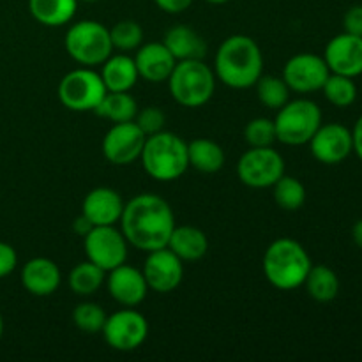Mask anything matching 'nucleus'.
<instances>
[{
  "label": "nucleus",
  "instance_id": "nucleus-13",
  "mask_svg": "<svg viewBox=\"0 0 362 362\" xmlns=\"http://www.w3.org/2000/svg\"><path fill=\"white\" fill-rule=\"evenodd\" d=\"M147 136L134 120L113 124L103 138V156L117 166H126L138 161Z\"/></svg>",
  "mask_w": 362,
  "mask_h": 362
},
{
  "label": "nucleus",
  "instance_id": "nucleus-26",
  "mask_svg": "<svg viewBox=\"0 0 362 362\" xmlns=\"http://www.w3.org/2000/svg\"><path fill=\"white\" fill-rule=\"evenodd\" d=\"M94 113L112 124L129 122L136 117L138 103L129 92H106Z\"/></svg>",
  "mask_w": 362,
  "mask_h": 362
},
{
  "label": "nucleus",
  "instance_id": "nucleus-44",
  "mask_svg": "<svg viewBox=\"0 0 362 362\" xmlns=\"http://www.w3.org/2000/svg\"><path fill=\"white\" fill-rule=\"evenodd\" d=\"M78 2H98V0H78Z\"/></svg>",
  "mask_w": 362,
  "mask_h": 362
},
{
  "label": "nucleus",
  "instance_id": "nucleus-9",
  "mask_svg": "<svg viewBox=\"0 0 362 362\" xmlns=\"http://www.w3.org/2000/svg\"><path fill=\"white\" fill-rule=\"evenodd\" d=\"M237 175L253 189L272 187L285 175V159L272 147H250L237 163Z\"/></svg>",
  "mask_w": 362,
  "mask_h": 362
},
{
  "label": "nucleus",
  "instance_id": "nucleus-38",
  "mask_svg": "<svg viewBox=\"0 0 362 362\" xmlns=\"http://www.w3.org/2000/svg\"><path fill=\"white\" fill-rule=\"evenodd\" d=\"M156 6L168 14H180L187 11L193 4V0H154Z\"/></svg>",
  "mask_w": 362,
  "mask_h": 362
},
{
  "label": "nucleus",
  "instance_id": "nucleus-5",
  "mask_svg": "<svg viewBox=\"0 0 362 362\" xmlns=\"http://www.w3.org/2000/svg\"><path fill=\"white\" fill-rule=\"evenodd\" d=\"M216 80L214 69L204 59H193L179 60L166 83L175 103L184 108H200L214 95Z\"/></svg>",
  "mask_w": 362,
  "mask_h": 362
},
{
  "label": "nucleus",
  "instance_id": "nucleus-24",
  "mask_svg": "<svg viewBox=\"0 0 362 362\" xmlns=\"http://www.w3.org/2000/svg\"><path fill=\"white\" fill-rule=\"evenodd\" d=\"M78 4V0H28V9L45 27H64L74 18Z\"/></svg>",
  "mask_w": 362,
  "mask_h": 362
},
{
  "label": "nucleus",
  "instance_id": "nucleus-29",
  "mask_svg": "<svg viewBox=\"0 0 362 362\" xmlns=\"http://www.w3.org/2000/svg\"><path fill=\"white\" fill-rule=\"evenodd\" d=\"M257 87L258 101L269 110H279L283 105L290 101V87L283 76H274V74H262L258 81L255 83Z\"/></svg>",
  "mask_w": 362,
  "mask_h": 362
},
{
  "label": "nucleus",
  "instance_id": "nucleus-27",
  "mask_svg": "<svg viewBox=\"0 0 362 362\" xmlns=\"http://www.w3.org/2000/svg\"><path fill=\"white\" fill-rule=\"evenodd\" d=\"M303 286L317 303H331L339 293V278L327 265H311Z\"/></svg>",
  "mask_w": 362,
  "mask_h": 362
},
{
  "label": "nucleus",
  "instance_id": "nucleus-4",
  "mask_svg": "<svg viewBox=\"0 0 362 362\" xmlns=\"http://www.w3.org/2000/svg\"><path fill=\"white\" fill-rule=\"evenodd\" d=\"M140 161L147 175L158 182H173L189 168L187 144L172 131H159L147 136Z\"/></svg>",
  "mask_w": 362,
  "mask_h": 362
},
{
  "label": "nucleus",
  "instance_id": "nucleus-23",
  "mask_svg": "<svg viewBox=\"0 0 362 362\" xmlns=\"http://www.w3.org/2000/svg\"><path fill=\"white\" fill-rule=\"evenodd\" d=\"M166 247L172 250L182 262H198L207 255L209 239L197 226L175 225Z\"/></svg>",
  "mask_w": 362,
  "mask_h": 362
},
{
  "label": "nucleus",
  "instance_id": "nucleus-1",
  "mask_svg": "<svg viewBox=\"0 0 362 362\" xmlns=\"http://www.w3.org/2000/svg\"><path fill=\"white\" fill-rule=\"evenodd\" d=\"M119 223L129 246L151 253L168 246L175 228V216L165 198L141 193L124 205Z\"/></svg>",
  "mask_w": 362,
  "mask_h": 362
},
{
  "label": "nucleus",
  "instance_id": "nucleus-3",
  "mask_svg": "<svg viewBox=\"0 0 362 362\" xmlns=\"http://www.w3.org/2000/svg\"><path fill=\"white\" fill-rule=\"evenodd\" d=\"M311 265V258L303 244L281 237L265 250L262 267L265 278L274 288L290 292L304 285Z\"/></svg>",
  "mask_w": 362,
  "mask_h": 362
},
{
  "label": "nucleus",
  "instance_id": "nucleus-37",
  "mask_svg": "<svg viewBox=\"0 0 362 362\" xmlns=\"http://www.w3.org/2000/svg\"><path fill=\"white\" fill-rule=\"evenodd\" d=\"M343 28L345 32L362 37V6H352L343 16Z\"/></svg>",
  "mask_w": 362,
  "mask_h": 362
},
{
  "label": "nucleus",
  "instance_id": "nucleus-22",
  "mask_svg": "<svg viewBox=\"0 0 362 362\" xmlns=\"http://www.w3.org/2000/svg\"><path fill=\"white\" fill-rule=\"evenodd\" d=\"M163 42L172 52L177 62L179 60L204 59L205 53H207V45H205L204 37L187 25H175V27L168 28L165 37H163Z\"/></svg>",
  "mask_w": 362,
  "mask_h": 362
},
{
  "label": "nucleus",
  "instance_id": "nucleus-25",
  "mask_svg": "<svg viewBox=\"0 0 362 362\" xmlns=\"http://www.w3.org/2000/svg\"><path fill=\"white\" fill-rule=\"evenodd\" d=\"M189 166L202 173H216L225 166V151L209 138H197L187 144Z\"/></svg>",
  "mask_w": 362,
  "mask_h": 362
},
{
  "label": "nucleus",
  "instance_id": "nucleus-2",
  "mask_svg": "<svg viewBox=\"0 0 362 362\" xmlns=\"http://www.w3.org/2000/svg\"><path fill=\"white\" fill-rule=\"evenodd\" d=\"M214 74L230 88L255 87L264 74V53L258 42L244 34L226 37L216 52Z\"/></svg>",
  "mask_w": 362,
  "mask_h": 362
},
{
  "label": "nucleus",
  "instance_id": "nucleus-19",
  "mask_svg": "<svg viewBox=\"0 0 362 362\" xmlns=\"http://www.w3.org/2000/svg\"><path fill=\"white\" fill-rule=\"evenodd\" d=\"M124 200L112 187H95L88 191L81 204V214L94 226L117 225L124 211Z\"/></svg>",
  "mask_w": 362,
  "mask_h": 362
},
{
  "label": "nucleus",
  "instance_id": "nucleus-7",
  "mask_svg": "<svg viewBox=\"0 0 362 362\" xmlns=\"http://www.w3.org/2000/svg\"><path fill=\"white\" fill-rule=\"evenodd\" d=\"M64 46L71 59L85 67L101 66L113 53L110 28L95 20H81L71 25Z\"/></svg>",
  "mask_w": 362,
  "mask_h": 362
},
{
  "label": "nucleus",
  "instance_id": "nucleus-34",
  "mask_svg": "<svg viewBox=\"0 0 362 362\" xmlns=\"http://www.w3.org/2000/svg\"><path fill=\"white\" fill-rule=\"evenodd\" d=\"M244 140L250 147H272L276 141L274 120L257 117L244 127Z\"/></svg>",
  "mask_w": 362,
  "mask_h": 362
},
{
  "label": "nucleus",
  "instance_id": "nucleus-30",
  "mask_svg": "<svg viewBox=\"0 0 362 362\" xmlns=\"http://www.w3.org/2000/svg\"><path fill=\"white\" fill-rule=\"evenodd\" d=\"M272 197H274L276 205L283 211H299L306 204V187L296 177L283 175L272 186Z\"/></svg>",
  "mask_w": 362,
  "mask_h": 362
},
{
  "label": "nucleus",
  "instance_id": "nucleus-31",
  "mask_svg": "<svg viewBox=\"0 0 362 362\" xmlns=\"http://www.w3.org/2000/svg\"><path fill=\"white\" fill-rule=\"evenodd\" d=\"M325 99L336 108H349L357 99V85L354 78L331 73L322 87Z\"/></svg>",
  "mask_w": 362,
  "mask_h": 362
},
{
  "label": "nucleus",
  "instance_id": "nucleus-20",
  "mask_svg": "<svg viewBox=\"0 0 362 362\" xmlns=\"http://www.w3.org/2000/svg\"><path fill=\"white\" fill-rule=\"evenodd\" d=\"M62 274L59 265L46 257L30 258L21 269V285L30 296L48 297L59 290Z\"/></svg>",
  "mask_w": 362,
  "mask_h": 362
},
{
  "label": "nucleus",
  "instance_id": "nucleus-43",
  "mask_svg": "<svg viewBox=\"0 0 362 362\" xmlns=\"http://www.w3.org/2000/svg\"><path fill=\"white\" fill-rule=\"evenodd\" d=\"M2 334H4V318L2 315H0V339H2Z\"/></svg>",
  "mask_w": 362,
  "mask_h": 362
},
{
  "label": "nucleus",
  "instance_id": "nucleus-15",
  "mask_svg": "<svg viewBox=\"0 0 362 362\" xmlns=\"http://www.w3.org/2000/svg\"><path fill=\"white\" fill-rule=\"evenodd\" d=\"M308 145L322 165H338L354 152L352 131L338 122L322 124Z\"/></svg>",
  "mask_w": 362,
  "mask_h": 362
},
{
  "label": "nucleus",
  "instance_id": "nucleus-39",
  "mask_svg": "<svg viewBox=\"0 0 362 362\" xmlns=\"http://www.w3.org/2000/svg\"><path fill=\"white\" fill-rule=\"evenodd\" d=\"M352 141H354V152L359 156V159L362 161V115L359 117V120L356 122L352 129Z\"/></svg>",
  "mask_w": 362,
  "mask_h": 362
},
{
  "label": "nucleus",
  "instance_id": "nucleus-42",
  "mask_svg": "<svg viewBox=\"0 0 362 362\" xmlns=\"http://www.w3.org/2000/svg\"><path fill=\"white\" fill-rule=\"evenodd\" d=\"M205 2L214 4V6H219V4H226V2H230V0H205Z\"/></svg>",
  "mask_w": 362,
  "mask_h": 362
},
{
  "label": "nucleus",
  "instance_id": "nucleus-41",
  "mask_svg": "<svg viewBox=\"0 0 362 362\" xmlns=\"http://www.w3.org/2000/svg\"><path fill=\"white\" fill-rule=\"evenodd\" d=\"M352 239L356 243V246H359L362 250V219L352 226Z\"/></svg>",
  "mask_w": 362,
  "mask_h": 362
},
{
  "label": "nucleus",
  "instance_id": "nucleus-28",
  "mask_svg": "<svg viewBox=\"0 0 362 362\" xmlns=\"http://www.w3.org/2000/svg\"><path fill=\"white\" fill-rule=\"evenodd\" d=\"M106 271L92 264L90 260L80 262L69 272V288L76 296L90 297L105 285Z\"/></svg>",
  "mask_w": 362,
  "mask_h": 362
},
{
  "label": "nucleus",
  "instance_id": "nucleus-33",
  "mask_svg": "<svg viewBox=\"0 0 362 362\" xmlns=\"http://www.w3.org/2000/svg\"><path fill=\"white\" fill-rule=\"evenodd\" d=\"M106 311L95 303H81L74 308L73 322L78 331L87 332V334H95L101 332L106 322Z\"/></svg>",
  "mask_w": 362,
  "mask_h": 362
},
{
  "label": "nucleus",
  "instance_id": "nucleus-10",
  "mask_svg": "<svg viewBox=\"0 0 362 362\" xmlns=\"http://www.w3.org/2000/svg\"><path fill=\"white\" fill-rule=\"evenodd\" d=\"M103 338L117 352H133L140 349L148 336V322L134 308H122L106 317Z\"/></svg>",
  "mask_w": 362,
  "mask_h": 362
},
{
  "label": "nucleus",
  "instance_id": "nucleus-35",
  "mask_svg": "<svg viewBox=\"0 0 362 362\" xmlns=\"http://www.w3.org/2000/svg\"><path fill=\"white\" fill-rule=\"evenodd\" d=\"M134 122L145 133V136H151V134L159 133V131L165 129L166 115L161 108L158 106H147V108L140 110L134 117Z\"/></svg>",
  "mask_w": 362,
  "mask_h": 362
},
{
  "label": "nucleus",
  "instance_id": "nucleus-40",
  "mask_svg": "<svg viewBox=\"0 0 362 362\" xmlns=\"http://www.w3.org/2000/svg\"><path fill=\"white\" fill-rule=\"evenodd\" d=\"M92 228H94V225H92V223L88 221V219L85 218L83 214L78 216V218L74 219V223H73V230H74V233H76V235L85 237V235H87L88 232H90Z\"/></svg>",
  "mask_w": 362,
  "mask_h": 362
},
{
  "label": "nucleus",
  "instance_id": "nucleus-32",
  "mask_svg": "<svg viewBox=\"0 0 362 362\" xmlns=\"http://www.w3.org/2000/svg\"><path fill=\"white\" fill-rule=\"evenodd\" d=\"M110 37H112L113 49H119L122 53L134 52L144 45V28L134 20L117 21L110 28Z\"/></svg>",
  "mask_w": 362,
  "mask_h": 362
},
{
  "label": "nucleus",
  "instance_id": "nucleus-8",
  "mask_svg": "<svg viewBox=\"0 0 362 362\" xmlns=\"http://www.w3.org/2000/svg\"><path fill=\"white\" fill-rule=\"evenodd\" d=\"M106 87L94 67H78L64 74L59 83V99L67 110L78 113L94 112L105 98Z\"/></svg>",
  "mask_w": 362,
  "mask_h": 362
},
{
  "label": "nucleus",
  "instance_id": "nucleus-11",
  "mask_svg": "<svg viewBox=\"0 0 362 362\" xmlns=\"http://www.w3.org/2000/svg\"><path fill=\"white\" fill-rule=\"evenodd\" d=\"M83 247L87 260L106 272L126 264L129 255V243L124 237L122 230H117L115 225L94 226L83 237Z\"/></svg>",
  "mask_w": 362,
  "mask_h": 362
},
{
  "label": "nucleus",
  "instance_id": "nucleus-36",
  "mask_svg": "<svg viewBox=\"0 0 362 362\" xmlns=\"http://www.w3.org/2000/svg\"><path fill=\"white\" fill-rule=\"evenodd\" d=\"M18 265V255L11 244L0 243V279L7 278L11 272H14Z\"/></svg>",
  "mask_w": 362,
  "mask_h": 362
},
{
  "label": "nucleus",
  "instance_id": "nucleus-18",
  "mask_svg": "<svg viewBox=\"0 0 362 362\" xmlns=\"http://www.w3.org/2000/svg\"><path fill=\"white\" fill-rule=\"evenodd\" d=\"M136 64L138 76L148 83H165L168 81L177 60L165 42H147L136 49L133 57Z\"/></svg>",
  "mask_w": 362,
  "mask_h": 362
},
{
  "label": "nucleus",
  "instance_id": "nucleus-12",
  "mask_svg": "<svg viewBox=\"0 0 362 362\" xmlns=\"http://www.w3.org/2000/svg\"><path fill=\"white\" fill-rule=\"evenodd\" d=\"M329 74L331 71L324 57L317 53H297L290 57L283 67V80L286 81L290 90L297 94H311V92L322 90Z\"/></svg>",
  "mask_w": 362,
  "mask_h": 362
},
{
  "label": "nucleus",
  "instance_id": "nucleus-6",
  "mask_svg": "<svg viewBox=\"0 0 362 362\" xmlns=\"http://www.w3.org/2000/svg\"><path fill=\"white\" fill-rule=\"evenodd\" d=\"M276 140L283 145L299 147L308 145L318 127L322 126V110L315 101L306 98L290 99L278 110L274 119Z\"/></svg>",
  "mask_w": 362,
  "mask_h": 362
},
{
  "label": "nucleus",
  "instance_id": "nucleus-17",
  "mask_svg": "<svg viewBox=\"0 0 362 362\" xmlns=\"http://www.w3.org/2000/svg\"><path fill=\"white\" fill-rule=\"evenodd\" d=\"M106 274V288L115 303L124 308H136L144 303L148 293V285L140 269L122 264Z\"/></svg>",
  "mask_w": 362,
  "mask_h": 362
},
{
  "label": "nucleus",
  "instance_id": "nucleus-21",
  "mask_svg": "<svg viewBox=\"0 0 362 362\" xmlns=\"http://www.w3.org/2000/svg\"><path fill=\"white\" fill-rule=\"evenodd\" d=\"M108 92H129L138 81V69L133 57L127 53H115L110 55L105 62L101 64L99 71Z\"/></svg>",
  "mask_w": 362,
  "mask_h": 362
},
{
  "label": "nucleus",
  "instance_id": "nucleus-16",
  "mask_svg": "<svg viewBox=\"0 0 362 362\" xmlns=\"http://www.w3.org/2000/svg\"><path fill=\"white\" fill-rule=\"evenodd\" d=\"M324 60L329 71L343 76L356 78L362 74V37L359 35L343 34L334 35L327 42L324 52Z\"/></svg>",
  "mask_w": 362,
  "mask_h": 362
},
{
  "label": "nucleus",
  "instance_id": "nucleus-14",
  "mask_svg": "<svg viewBox=\"0 0 362 362\" xmlns=\"http://www.w3.org/2000/svg\"><path fill=\"white\" fill-rule=\"evenodd\" d=\"M148 290L158 293H170L179 288L184 278V262L168 247L147 253L141 269Z\"/></svg>",
  "mask_w": 362,
  "mask_h": 362
}]
</instances>
